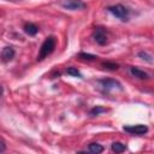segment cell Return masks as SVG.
Listing matches in <instances>:
<instances>
[{"label": "cell", "instance_id": "cell-11", "mask_svg": "<svg viewBox=\"0 0 154 154\" xmlns=\"http://www.w3.org/2000/svg\"><path fill=\"white\" fill-rule=\"evenodd\" d=\"M107 109L106 108H103V107H101V106H95V107H93L90 111H89V114L91 116V117H95V116H100L101 113H105Z\"/></svg>", "mask_w": 154, "mask_h": 154}, {"label": "cell", "instance_id": "cell-4", "mask_svg": "<svg viewBox=\"0 0 154 154\" xmlns=\"http://www.w3.org/2000/svg\"><path fill=\"white\" fill-rule=\"evenodd\" d=\"M60 5L71 11H77V10H83L87 7L85 2L82 0H60Z\"/></svg>", "mask_w": 154, "mask_h": 154}, {"label": "cell", "instance_id": "cell-8", "mask_svg": "<svg viewBox=\"0 0 154 154\" xmlns=\"http://www.w3.org/2000/svg\"><path fill=\"white\" fill-rule=\"evenodd\" d=\"M130 72H131V75L134 76V77H136V78H138V79H147L149 76H148V73L147 72H144V71H142V70H140V69H137V67H130Z\"/></svg>", "mask_w": 154, "mask_h": 154}, {"label": "cell", "instance_id": "cell-13", "mask_svg": "<svg viewBox=\"0 0 154 154\" xmlns=\"http://www.w3.org/2000/svg\"><path fill=\"white\" fill-rule=\"evenodd\" d=\"M66 73L70 75V76H73V77H82V73L79 72V70L77 67H73V66H70L66 69Z\"/></svg>", "mask_w": 154, "mask_h": 154}, {"label": "cell", "instance_id": "cell-15", "mask_svg": "<svg viewBox=\"0 0 154 154\" xmlns=\"http://www.w3.org/2000/svg\"><path fill=\"white\" fill-rule=\"evenodd\" d=\"M102 66H105V69H107V70H112V71H114V70L118 69V64H116V63H111V61H105V63H102Z\"/></svg>", "mask_w": 154, "mask_h": 154}, {"label": "cell", "instance_id": "cell-12", "mask_svg": "<svg viewBox=\"0 0 154 154\" xmlns=\"http://www.w3.org/2000/svg\"><path fill=\"white\" fill-rule=\"evenodd\" d=\"M111 147H112V150L116 152V153H122V152H124L126 149V146L120 143V142H113Z\"/></svg>", "mask_w": 154, "mask_h": 154}, {"label": "cell", "instance_id": "cell-16", "mask_svg": "<svg viewBox=\"0 0 154 154\" xmlns=\"http://www.w3.org/2000/svg\"><path fill=\"white\" fill-rule=\"evenodd\" d=\"M138 57H140L141 59H143V60L148 61V63H152V61H153V57H152V55H149V54H148V53H146V52H140V53H138Z\"/></svg>", "mask_w": 154, "mask_h": 154}, {"label": "cell", "instance_id": "cell-1", "mask_svg": "<svg viewBox=\"0 0 154 154\" xmlns=\"http://www.w3.org/2000/svg\"><path fill=\"white\" fill-rule=\"evenodd\" d=\"M55 48V37L54 36H48L43 43L41 45V48H40V52H38V55H37V60L41 61L43 60L46 57H48Z\"/></svg>", "mask_w": 154, "mask_h": 154}, {"label": "cell", "instance_id": "cell-2", "mask_svg": "<svg viewBox=\"0 0 154 154\" xmlns=\"http://www.w3.org/2000/svg\"><path fill=\"white\" fill-rule=\"evenodd\" d=\"M99 88L105 91V93H112V91H122L123 90V85L120 84V82H118L117 79H112V78H107V79H100L97 81Z\"/></svg>", "mask_w": 154, "mask_h": 154}, {"label": "cell", "instance_id": "cell-14", "mask_svg": "<svg viewBox=\"0 0 154 154\" xmlns=\"http://www.w3.org/2000/svg\"><path fill=\"white\" fill-rule=\"evenodd\" d=\"M81 59H83V60H95L97 57L96 55H94V54H89V53H79V55H78Z\"/></svg>", "mask_w": 154, "mask_h": 154}, {"label": "cell", "instance_id": "cell-6", "mask_svg": "<svg viewBox=\"0 0 154 154\" xmlns=\"http://www.w3.org/2000/svg\"><path fill=\"white\" fill-rule=\"evenodd\" d=\"M93 38L95 40L96 43L103 46L107 43V31L103 28H95L93 32Z\"/></svg>", "mask_w": 154, "mask_h": 154}, {"label": "cell", "instance_id": "cell-3", "mask_svg": "<svg viewBox=\"0 0 154 154\" xmlns=\"http://www.w3.org/2000/svg\"><path fill=\"white\" fill-rule=\"evenodd\" d=\"M108 11H109L114 17L119 18V19L123 20V22H125V20L129 19V10H128L125 6L120 5V4L109 6V7H108Z\"/></svg>", "mask_w": 154, "mask_h": 154}, {"label": "cell", "instance_id": "cell-9", "mask_svg": "<svg viewBox=\"0 0 154 154\" xmlns=\"http://www.w3.org/2000/svg\"><path fill=\"white\" fill-rule=\"evenodd\" d=\"M24 31H25L29 36H35V35L37 34V31H38V28H37L35 24H32V23H26V24L24 25Z\"/></svg>", "mask_w": 154, "mask_h": 154}, {"label": "cell", "instance_id": "cell-7", "mask_svg": "<svg viewBox=\"0 0 154 154\" xmlns=\"http://www.w3.org/2000/svg\"><path fill=\"white\" fill-rule=\"evenodd\" d=\"M14 57V49L13 47H4L2 51H1V59L4 63H7L10 60H12Z\"/></svg>", "mask_w": 154, "mask_h": 154}, {"label": "cell", "instance_id": "cell-17", "mask_svg": "<svg viewBox=\"0 0 154 154\" xmlns=\"http://www.w3.org/2000/svg\"><path fill=\"white\" fill-rule=\"evenodd\" d=\"M0 146H1L0 152H1V153H4V152H5V142H4V140H1V144H0Z\"/></svg>", "mask_w": 154, "mask_h": 154}, {"label": "cell", "instance_id": "cell-5", "mask_svg": "<svg viewBox=\"0 0 154 154\" xmlns=\"http://www.w3.org/2000/svg\"><path fill=\"white\" fill-rule=\"evenodd\" d=\"M124 131L131 134V135H144L148 132V126L143 124H136V125H128L123 128Z\"/></svg>", "mask_w": 154, "mask_h": 154}, {"label": "cell", "instance_id": "cell-10", "mask_svg": "<svg viewBox=\"0 0 154 154\" xmlns=\"http://www.w3.org/2000/svg\"><path fill=\"white\" fill-rule=\"evenodd\" d=\"M88 150L93 154H99V153L103 152V147L99 143H90L89 147H88Z\"/></svg>", "mask_w": 154, "mask_h": 154}]
</instances>
